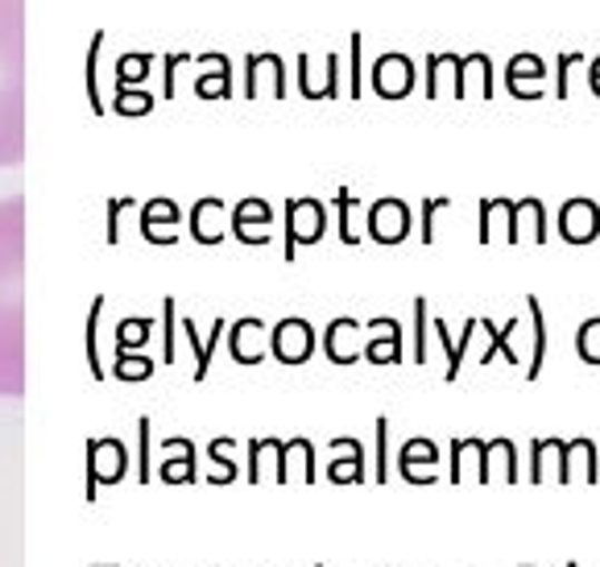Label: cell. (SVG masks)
I'll return each instance as SVG.
<instances>
[{
	"instance_id": "obj_15",
	"label": "cell",
	"mask_w": 600,
	"mask_h": 567,
	"mask_svg": "<svg viewBox=\"0 0 600 567\" xmlns=\"http://www.w3.org/2000/svg\"><path fill=\"white\" fill-rule=\"evenodd\" d=\"M455 480L464 477H476L484 480V443L476 439H464V443H455V468H452Z\"/></svg>"
},
{
	"instance_id": "obj_6",
	"label": "cell",
	"mask_w": 600,
	"mask_h": 567,
	"mask_svg": "<svg viewBox=\"0 0 600 567\" xmlns=\"http://www.w3.org/2000/svg\"><path fill=\"white\" fill-rule=\"evenodd\" d=\"M542 79H547V62L539 55H513L505 67V88L513 100H542Z\"/></svg>"
},
{
	"instance_id": "obj_23",
	"label": "cell",
	"mask_w": 600,
	"mask_h": 567,
	"mask_svg": "<svg viewBox=\"0 0 600 567\" xmlns=\"http://www.w3.org/2000/svg\"><path fill=\"white\" fill-rule=\"evenodd\" d=\"M352 96L361 100V33H352Z\"/></svg>"
},
{
	"instance_id": "obj_5",
	"label": "cell",
	"mask_w": 600,
	"mask_h": 567,
	"mask_svg": "<svg viewBox=\"0 0 600 567\" xmlns=\"http://www.w3.org/2000/svg\"><path fill=\"white\" fill-rule=\"evenodd\" d=\"M373 91L381 100H402L414 91V62L406 55H381L373 67Z\"/></svg>"
},
{
	"instance_id": "obj_14",
	"label": "cell",
	"mask_w": 600,
	"mask_h": 567,
	"mask_svg": "<svg viewBox=\"0 0 600 567\" xmlns=\"http://www.w3.org/2000/svg\"><path fill=\"white\" fill-rule=\"evenodd\" d=\"M356 340H361V323L352 320H340L327 328V352H332V361L348 364L356 356Z\"/></svg>"
},
{
	"instance_id": "obj_2",
	"label": "cell",
	"mask_w": 600,
	"mask_h": 567,
	"mask_svg": "<svg viewBox=\"0 0 600 567\" xmlns=\"http://www.w3.org/2000/svg\"><path fill=\"white\" fill-rule=\"evenodd\" d=\"M26 162V0H0V170Z\"/></svg>"
},
{
	"instance_id": "obj_24",
	"label": "cell",
	"mask_w": 600,
	"mask_h": 567,
	"mask_svg": "<svg viewBox=\"0 0 600 567\" xmlns=\"http://www.w3.org/2000/svg\"><path fill=\"white\" fill-rule=\"evenodd\" d=\"M419 361H426V306L419 303Z\"/></svg>"
},
{
	"instance_id": "obj_17",
	"label": "cell",
	"mask_w": 600,
	"mask_h": 567,
	"mask_svg": "<svg viewBox=\"0 0 600 567\" xmlns=\"http://www.w3.org/2000/svg\"><path fill=\"white\" fill-rule=\"evenodd\" d=\"M551 460L563 465V443H559V439H534V443H530V480H547Z\"/></svg>"
},
{
	"instance_id": "obj_10",
	"label": "cell",
	"mask_w": 600,
	"mask_h": 567,
	"mask_svg": "<svg viewBox=\"0 0 600 567\" xmlns=\"http://www.w3.org/2000/svg\"><path fill=\"white\" fill-rule=\"evenodd\" d=\"M315 349V335H311V323L303 320H286L278 323V332H274V352H278L286 364H303Z\"/></svg>"
},
{
	"instance_id": "obj_7",
	"label": "cell",
	"mask_w": 600,
	"mask_h": 567,
	"mask_svg": "<svg viewBox=\"0 0 600 567\" xmlns=\"http://www.w3.org/2000/svg\"><path fill=\"white\" fill-rule=\"evenodd\" d=\"M368 233H373V241H381V245H397L402 236L411 233V212H406V204H402V199H377L373 212H368Z\"/></svg>"
},
{
	"instance_id": "obj_19",
	"label": "cell",
	"mask_w": 600,
	"mask_h": 567,
	"mask_svg": "<svg viewBox=\"0 0 600 567\" xmlns=\"http://www.w3.org/2000/svg\"><path fill=\"white\" fill-rule=\"evenodd\" d=\"M484 328H489V356H484V364L493 361V352H505V356H510V361L518 364V352L510 349V335L518 332V328H522V323H518V320H510V323H505V328H493V323H484Z\"/></svg>"
},
{
	"instance_id": "obj_8",
	"label": "cell",
	"mask_w": 600,
	"mask_h": 567,
	"mask_svg": "<svg viewBox=\"0 0 600 567\" xmlns=\"http://www.w3.org/2000/svg\"><path fill=\"white\" fill-rule=\"evenodd\" d=\"M559 480H563V485H576V480H584V485H597V443H592L588 436L568 439V443H563V465H559Z\"/></svg>"
},
{
	"instance_id": "obj_16",
	"label": "cell",
	"mask_w": 600,
	"mask_h": 567,
	"mask_svg": "<svg viewBox=\"0 0 600 567\" xmlns=\"http://www.w3.org/2000/svg\"><path fill=\"white\" fill-rule=\"evenodd\" d=\"M527 306H530V323H534V352H530V364H527V381H539L542 361H547V320H542L539 299H530Z\"/></svg>"
},
{
	"instance_id": "obj_3",
	"label": "cell",
	"mask_w": 600,
	"mask_h": 567,
	"mask_svg": "<svg viewBox=\"0 0 600 567\" xmlns=\"http://www.w3.org/2000/svg\"><path fill=\"white\" fill-rule=\"evenodd\" d=\"M559 236L568 245H592L600 236V204L597 199H584L576 195L568 204L559 207Z\"/></svg>"
},
{
	"instance_id": "obj_22",
	"label": "cell",
	"mask_w": 600,
	"mask_h": 567,
	"mask_svg": "<svg viewBox=\"0 0 600 567\" xmlns=\"http://www.w3.org/2000/svg\"><path fill=\"white\" fill-rule=\"evenodd\" d=\"M336 204H340V212H344V216H340V236H344V241H348V245H352V241L361 236V233H356V204H352L348 190H340Z\"/></svg>"
},
{
	"instance_id": "obj_21",
	"label": "cell",
	"mask_w": 600,
	"mask_h": 567,
	"mask_svg": "<svg viewBox=\"0 0 600 567\" xmlns=\"http://www.w3.org/2000/svg\"><path fill=\"white\" fill-rule=\"evenodd\" d=\"M580 62H588L580 50H571V55H559V62H555V96L559 100H568L571 91H568V75H571V67H580Z\"/></svg>"
},
{
	"instance_id": "obj_1",
	"label": "cell",
	"mask_w": 600,
	"mask_h": 567,
	"mask_svg": "<svg viewBox=\"0 0 600 567\" xmlns=\"http://www.w3.org/2000/svg\"><path fill=\"white\" fill-rule=\"evenodd\" d=\"M26 393V199H0V398Z\"/></svg>"
},
{
	"instance_id": "obj_13",
	"label": "cell",
	"mask_w": 600,
	"mask_h": 567,
	"mask_svg": "<svg viewBox=\"0 0 600 567\" xmlns=\"http://www.w3.org/2000/svg\"><path fill=\"white\" fill-rule=\"evenodd\" d=\"M493 233H501L505 241L513 236V204L510 199H484L481 204V241H493Z\"/></svg>"
},
{
	"instance_id": "obj_12",
	"label": "cell",
	"mask_w": 600,
	"mask_h": 567,
	"mask_svg": "<svg viewBox=\"0 0 600 567\" xmlns=\"http://www.w3.org/2000/svg\"><path fill=\"white\" fill-rule=\"evenodd\" d=\"M522 233H530L534 245H547V207H542V199H518L513 204V236L522 241Z\"/></svg>"
},
{
	"instance_id": "obj_4",
	"label": "cell",
	"mask_w": 600,
	"mask_h": 567,
	"mask_svg": "<svg viewBox=\"0 0 600 567\" xmlns=\"http://www.w3.org/2000/svg\"><path fill=\"white\" fill-rule=\"evenodd\" d=\"M323 236V204L319 199H291L286 204V253L294 245H315Z\"/></svg>"
},
{
	"instance_id": "obj_9",
	"label": "cell",
	"mask_w": 600,
	"mask_h": 567,
	"mask_svg": "<svg viewBox=\"0 0 600 567\" xmlns=\"http://www.w3.org/2000/svg\"><path fill=\"white\" fill-rule=\"evenodd\" d=\"M472 84H476V96H481V100H493V59H489V55H469V59H460V67H455V84H452L455 100H464Z\"/></svg>"
},
{
	"instance_id": "obj_11",
	"label": "cell",
	"mask_w": 600,
	"mask_h": 567,
	"mask_svg": "<svg viewBox=\"0 0 600 567\" xmlns=\"http://www.w3.org/2000/svg\"><path fill=\"white\" fill-rule=\"evenodd\" d=\"M298 88H303L307 100H332V96L340 91V59L336 55H327V62H323V79L315 75V67H311L307 55H303V59H298Z\"/></svg>"
},
{
	"instance_id": "obj_26",
	"label": "cell",
	"mask_w": 600,
	"mask_h": 567,
	"mask_svg": "<svg viewBox=\"0 0 600 567\" xmlns=\"http://www.w3.org/2000/svg\"><path fill=\"white\" fill-rule=\"evenodd\" d=\"M568 567H580V564H568Z\"/></svg>"
},
{
	"instance_id": "obj_20",
	"label": "cell",
	"mask_w": 600,
	"mask_h": 567,
	"mask_svg": "<svg viewBox=\"0 0 600 567\" xmlns=\"http://www.w3.org/2000/svg\"><path fill=\"white\" fill-rule=\"evenodd\" d=\"M484 451H489V468L498 465L501 480H518V465H513V443H510V439H498L493 448H484Z\"/></svg>"
},
{
	"instance_id": "obj_25",
	"label": "cell",
	"mask_w": 600,
	"mask_h": 567,
	"mask_svg": "<svg viewBox=\"0 0 600 567\" xmlns=\"http://www.w3.org/2000/svg\"><path fill=\"white\" fill-rule=\"evenodd\" d=\"M588 88H592V91L600 96V55H597L592 62H588Z\"/></svg>"
},
{
	"instance_id": "obj_18",
	"label": "cell",
	"mask_w": 600,
	"mask_h": 567,
	"mask_svg": "<svg viewBox=\"0 0 600 567\" xmlns=\"http://www.w3.org/2000/svg\"><path fill=\"white\" fill-rule=\"evenodd\" d=\"M576 352L584 364H600V315L597 320H584L580 332H576Z\"/></svg>"
}]
</instances>
